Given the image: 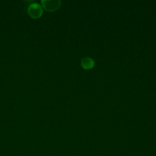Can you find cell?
<instances>
[{
	"label": "cell",
	"mask_w": 156,
	"mask_h": 156,
	"mask_svg": "<svg viewBox=\"0 0 156 156\" xmlns=\"http://www.w3.org/2000/svg\"><path fill=\"white\" fill-rule=\"evenodd\" d=\"M27 14L32 19L40 18L43 13V9L38 2H32L29 4L27 9Z\"/></svg>",
	"instance_id": "cell-1"
},
{
	"label": "cell",
	"mask_w": 156,
	"mask_h": 156,
	"mask_svg": "<svg viewBox=\"0 0 156 156\" xmlns=\"http://www.w3.org/2000/svg\"><path fill=\"white\" fill-rule=\"evenodd\" d=\"M41 5L46 11L52 12L59 9L61 1L58 0H41Z\"/></svg>",
	"instance_id": "cell-2"
},
{
	"label": "cell",
	"mask_w": 156,
	"mask_h": 156,
	"mask_svg": "<svg viewBox=\"0 0 156 156\" xmlns=\"http://www.w3.org/2000/svg\"><path fill=\"white\" fill-rule=\"evenodd\" d=\"M81 65L84 69H88L94 66V61L90 57H84L81 60Z\"/></svg>",
	"instance_id": "cell-3"
}]
</instances>
